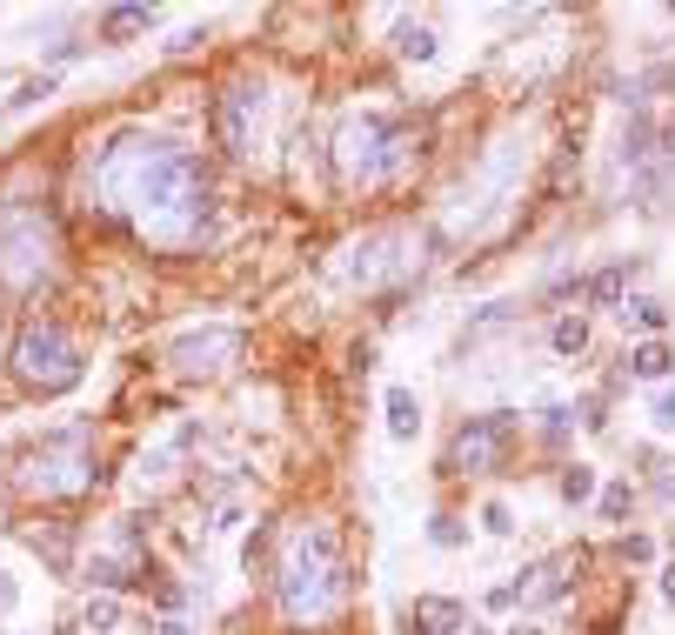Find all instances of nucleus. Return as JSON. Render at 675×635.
Wrapping results in <instances>:
<instances>
[{"label": "nucleus", "instance_id": "8", "mask_svg": "<svg viewBox=\"0 0 675 635\" xmlns=\"http://www.w3.org/2000/svg\"><path fill=\"white\" fill-rule=\"evenodd\" d=\"M509 442H516V415L509 409H495V415H475V422H462L455 428V442H449V475H488V468H501V455H509Z\"/></svg>", "mask_w": 675, "mask_h": 635}, {"label": "nucleus", "instance_id": "3", "mask_svg": "<svg viewBox=\"0 0 675 635\" xmlns=\"http://www.w3.org/2000/svg\"><path fill=\"white\" fill-rule=\"evenodd\" d=\"M60 221L47 201H0V288L8 294H41L60 275Z\"/></svg>", "mask_w": 675, "mask_h": 635}, {"label": "nucleus", "instance_id": "19", "mask_svg": "<svg viewBox=\"0 0 675 635\" xmlns=\"http://www.w3.org/2000/svg\"><path fill=\"white\" fill-rule=\"evenodd\" d=\"M622 314H629L635 328H649V335H662V322H668V308H662V301H649V294H642V301H629Z\"/></svg>", "mask_w": 675, "mask_h": 635}, {"label": "nucleus", "instance_id": "21", "mask_svg": "<svg viewBox=\"0 0 675 635\" xmlns=\"http://www.w3.org/2000/svg\"><path fill=\"white\" fill-rule=\"evenodd\" d=\"M622 288H629V268H602L588 294H596V301H622Z\"/></svg>", "mask_w": 675, "mask_h": 635}, {"label": "nucleus", "instance_id": "27", "mask_svg": "<svg viewBox=\"0 0 675 635\" xmlns=\"http://www.w3.org/2000/svg\"><path fill=\"white\" fill-rule=\"evenodd\" d=\"M482 528H488V535H509L516 522H509V509H501V502H488V509H482Z\"/></svg>", "mask_w": 675, "mask_h": 635}, {"label": "nucleus", "instance_id": "32", "mask_svg": "<svg viewBox=\"0 0 675 635\" xmlns=\"http://www.w3.org/2000/svg\"><path fill=\"white\" fill-rule=\"evenodd\" d=\"M516 635H542V628H516Z\"/></svg>", "mask_w": 675, "mask_h": 635}, {"label": "nucleus", "instance_id": "9", "mask_svg": "<svg viewBox=\"0 0 675 635\" xmlns=\"http://www.w3.org/2000/svg\"><path fill=\"white\" fill-rule=\"evenodd\" d=\"M241 355H247V335H241V328H188L175 348H167L175 375H188V381H214V375H228Z\"/></svg>", "mask_w": 675, "mask_h": 635}, {"label": "nucleus", "instance_id": "5", "mask_svg": "<svg viewBox=\"0 0 675 635\" xmlns=\"http://www.w3.org/2000/svg\"><path fill=\"white\" fill-rule=\"evenodd\" d=\"M414 154V134L388 114H348L342 134H334V175H342V188H381L408 168Z\"/></svg>", "mask_w": 675, "mask_h": 635}, {"label": "nucleus", "instance_id": "18", "mask_svg": "<svg viewBox=\"0 0 675 635\" xmlns=\"http://www.w3.org/2000/svg\"><path fill=\"white\" fill-rule=\"evenodd\" d=\"M562 495H568V502H588V495H596V468H588V461L562 468Z\"/></svg>", "mask_w": 675, "mask_h": 635}, {"label": "nucleus", "instance_id": "22", "mask_svg": "<svg viewBox=\"0 0 675 635\" xmlns=\"http://www.w3.org/2000/svg\"><path fill=\"white\" fill-rule=\"evenodd\" d=\"M80 622H88V628H114V622H121V602H114V595H95Z\"/></svg>", "mask_w": 675, "mask_h": 635}, {"label": "nucleus", "instance_id": "15", "mask_svg": "<svg viewBox=\"0 0 675 635\" xmlns=\"http://www.w3.org/2000/svg\"><path fill=\"white\" fill-rule=\"evenodd\" d=\"M414 428H421V402L408 388H388V435L395 442H414Z\"/></svg>", "mask_w": 675, "mask_h": 635}, {"label": "nucleus", "instance_id": "30", "mask_svg": "<svg viewBox=\"0 0 675 635\" xmlns=\"http://www.w3.org/2000/svg\"><path fill=\"white\" fill-rule=\"evenodd\" d=\"M662 602H668V609H675V562H668V569H662Z\"/></svg>", "mask_w": 675, "mask_h": 635}, {"label": "nucleus", "instance_id": "1", "mask_svg": "<svg viewBox=\"0 0 675 635\" xmlns=\"http://www.w3.org/2000/svg\"><path fill=\"white\" fill-rule=\"evenodd\" d=\"M88 194L167 255L201 248L214 234V188L195 154L167 134H114L88 168Z\"/></svg>", "mask_w": 675, "mask_h": 635}, {"label": "nucleus", "instance_id": "31", "mask_svg": "<svg viewBox=\"0 0 675 635\" xmlns=\"http://www.w3.org/2000/svg\"><path fill=\"white\" fill-rule=\"evenodd\" d=\"M161 635H188V628H181V622H161Z\"/></svg>", "mask_w": 675, "mask_h": 635}, {"label": "nucleus", "instance_id": "25", "mask_svg": "<svg viewBox=\"0 0 675 635\" xmlns=\"http://www.w3.org/2000/svg\"><path fill=\"white\" fill-rule=\"evenodd\" d=\"M602 515H609V522L629 515V482H609V489H602Z\"/></svg>", "mask_w": 675, "mask_h": 635}, {"label": "nucleus", "instance_id": "10", "mask_svg": "<svg viewBox=\"0 0 675 635\" xmlns=\"http://www.w3.org/2000/svg\"><path fill=\"white\" fill-rule=\"evenodd\" d=\"M262 114H268L262 81H228L221 101H214V127H221V141H228L234 154H255V141H262Z\"/></svg>", "mask_w": 675, "mask_h": 635}, {"label": "nucleus", "instance_id": "17", "mask_svg": "<svg viewBox=\"0 0 675 635\" xmlns=\"http://www.w3.org/2000/svg\"><path fill=\"white\" fill-rule=\"evenodd\" d=\"M549 342H555V355H582L588 348V322H582V314H562Z\"/></svg>", "mask_w": 675, "mask_h": 635}, {"label": "nucleus", "instance_id": "24", "mask_svg": "<svg viewBox=\"0 0 675 635\" xmlns=\"http://www.w3.org/2000/svg\"><path fill=\"white\" fill-rule=\"evenodd\" d=\"M47 94H54V74H34V81L14 94V108H34V101H47Z\"/></svg>", "mask_w": 675, "mask_h": 635}, {"label": "nucleus", "instance_id": "12", "mask_svg": "<svg viewBox=\"0 0 675 635\" xmlns=\"http://www.w3.org/2000/svg\"><path fill=\"white\" fill-rule=\"evenodd\" d=\"M575 576H582V555H575V548H562V555H542L535 569H522L501 595H509V602H562Z\"/></svg>", "mask_w": 675, "mask_h": 635}, {"label": "nucleus", "instance_id": "4", "mask_svg": "<svg viewBox=\"0 0 675 635\" xmlns=\"http://www.w3.org/2000/svg\"><path fill=\"white\" fill-rule=\"evenodd\" d=\"M14 482H21V495H34V502H80V495H95V482H101V468H95V428L74 422V428H60V435H41V442L21 455Z\"/></svg>", "mask_w": 675, "mask_h": 635}, {"label": "nucleus", "instance_id": "6", "mask_svg": "<svg viewBox=\"0 0 675 635\" xmlns=\"http://www.w3.org/2000/svg\"><path fill=\"white\" fill-rule=\"evenodd\" d=\"M14 375H21V388H34V394H67V388H80V375H88V361H80V342L60 328V322H21V335H14Z\"/></svg>", "mask_w": 675, "mask_h": 635}, {"label": "nucleus", "instance_id": "14", "mask_svg": "<svg viewBox=\"0 0 675 635\" xmlns=\"http://www.w3.org/2000/svg\"><path fill=\"white\" fill-rule=\"evenodd\" d=\"M154 21H161L154 8H108V14H101V41H128V34H147Z\"/></svg>", "mask_w": 675, "mask_h": 635}, {"label": "nucleus", "instance_id": "13", "mask_svg": "<svg viewBox=\"0 0 675 635\" xmlns=\"http://www.w3.org/2000/svg\"><path fill=\"white\" fill-rule=\"evenodd\" d=\"M455 628H462V602H449V595H414L408 635H455Z\"/></svg>", "mask_w": 675, "mask_h": 635}, {"label": "nucleus", "instance_id": "11", "mask_svg": "<svg viewBox=\"0 0 675 635\" xmlns=\"http://www.w3.org/2000/svg\"><path fill=\"white\" fill-rule=\"evenodd\" d=\"M147 576V548H141V528L134 522H121L95 555H88V582H101V589H128V582H141Z\"/></svg>", "mask_w": 675, "mask_h": 635}, {"label": "nucleus", "instance_id": "20", "mask_svg": "<svg viewBox=\"0 0 675 635\" xmlns=\"http://www.w3.org/2000/svg\"><path fill=\"white\" fill-rule=\"evenodd\" d=\"M401 54H408V60H435V34L408 21V27H401Z\"/></svg>", "mask_w": 675, "mask_h": 635}, {"label": "nucleus", "instance_id": "28", "mask_svg": "<svg viewBox=\"0 0 675 635\" xmlns=\"http://www.w3.org/2000/svg\"><path fill=\"white\" fill-rule=\"evenodd\" d=\"M622 555H629V562H649L655 542H649V535H629V542H622Z\"/></svg>", "mask_w": 675, "mask_h": 635}, {"label": "nucleus", "instance_id": "29", "mask_svg": "<svg viewBox=\"0 0 675 635\" xmlns=\"http://www.w3.org/2000/svg\"><path fill=\"white\" fill-rule=\"evenodd\" d=\"M201 47V27H188V34H175V41H167V54H195Z\"/></svg>", "mask_w": 675, "mask_h": 635}, {"label": "nucleus", "instance_id": "23", "mask_svg": "<svg viewBox=\"0 0 675 635\" xmlns=\"http://www.w3.org/2000/svg\"><path fill=\"white\" fill-rule=\"evenodd\" d=\"M649 415H655V428H662V435H675V388H662V394H655Z\"/></svg>", "mask_w": 675, "mask_h": 635}, {"label": "nucleus", "instance_id": "2", "mask_svg": "<svg viewBox=\"0 0 675 635\" xmlns=\"http://www.w3.org/2000/svg\"><path fill=\"white\" fill-rule=\"evenodd\" d=\"M275 595H281V615L295 628H321L348 602V555L328 522L301 515L275 535Z\"/></svg>", "mask_w": 675, "mask_h": 635}, {"label": "nucleus", "instance_id": "26", "mask_svg": "<svg viewBox=\"0 0 675 635\" xmlns=\"http://www.w3.org/2000/svg\"><path fill=\"white\" fill-rule=\"evenodd\" d=\"M429 535H435V548H455V542H462V522H455V515H435Z\"/></svg>", "mask_w": 675, "mask_h": 635}, {"label": "nucleus", "instance_id": "16", "mask_svg": "<svg viewBox=\"0 0 675 635\" xmlns=\"http://www.w3.org/2000/svg\"><path fill=\"white\" fill-rule=\"evenodd\" d=\"M668 368H675V355H668L662 342H642V348H629V375H635V381H668Z\"/></svg>", "mask_w": 675, "mask_h": 635}, {"label": "nucleus", "instance_id": "7", "mask_svg": "<svg viewBox=\"0 0 675 635\" xmlns=\"http://www.w3.org/2000/svg\"><path fill=\"white\" fill-rule=\"evenodd\" d=\"M414 268H421V234L414 227H368L362 242H348V255H342V275L355 288H388V281L414 275Z\"/></svg>", "mask_w": 675, "mask_h": 635}]
</instances>
